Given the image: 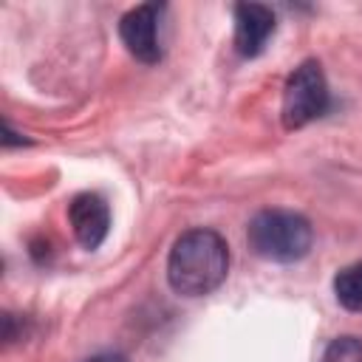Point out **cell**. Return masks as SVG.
I'll list each match as a JSON object with an SVG mask.
<instances>
[{
	"instance_id": "cell-1",
	"label": "cell",
	"mask_w": 362,
	"mask_h": 362,
	"mask_svg": "<svg viewBox=\"0 0 362 362\" xmlns=\"http://www.w3.org/2000/svg\"><path fill=\"white\" fill-rule=\"evenodd\" d=\"M229 274V246L209 226L187 229L167 255V283L181 297L212 294Z\"/></svg>"
},
{
	"instance_id": "cell-2",
	"label": "cell",
	"mask_w": 362,
	"mask_h": 362,
	"mask_svg": "<svg viewBox=\"0 0 362 362\" xmlns=\"http://www.w3.org/2000/svg\"><path fill=\"white\" fill-rule=\"evenodd\" d=\"M249 249L269 263H297L311 252L314 229L305 215L291 209H263L249 221Z\"/></svg>"
},
{
	"instance_id": "cell-3",
	"label": "cell",
	"mask_w": 362,
	"mask_h": 362,
	"mask_svg": "<svg viewBox=\"0 0 362 362\" xmlns=\"http://www.w3.org/2000/svg\"><path fill=\"white\" fill-rule=\"evenodd\" d=\"M328 107H331V90H328L322 65L317 59L300 62L283 85V107H280L283 127L300 130L314 119L325 116Z\"/></svg>"
},
{
	"instance_id": "cell-4",
	"label": "cell",
	"mask_w": 362,
	"mask_h": 362,
	"mask_svg": "<svg viewBox=\"0 0 362 362\" xmlns=\"http://www.w3.org/2000/svg\"><path fill=\"white\" fill-rule=\"evenodd\" d=\"M164 11H167L164 3H141L130 11H124L119 20V37H122L124 48L144 65H156L164 54L161 40H158Z\"/></svg>"
},
{
	"instance_id": "cell-5",
	"label": "cell",
	"mask_w": 362,
	"mask_h": 362,
	"mask_svg": "<svg viewBox=\"0 0 362 362\" xmlns=\"http://www.w3.org/2000/svg\"><path fill=\"white\" fill-rule=\"evenodd\" d=\"M68 221L79 246L93 252L110 232V206L99 192H79L68 204Z\"/></svg>"
},
{
	"instance_id": "cell-6",
	"label": "cell",
	"mask_w": 362,
	"mask_h": 362,
	"mask_svg": "<svg viewBox=\"0 0 362 362\" xmlns=\"http://www.w3.org/2000/svg\"><path fill=\"white\" fill-rule=\"evenodd\" d=\"M277 28V17L263 3H238L235 6V51L246 59L260 57L266 42Z\"/></svg>"
},
{
	"instance_id": "cell-7",
	"label": "cell",
	"mask_w": 362,
	"mask_h": 362,
	"mask_svg": "<svg viewBox=\"0 0 362 362\" xmlns=\"http://www.w3.org/2000/svg\"><path fill=\"white\" fill-rule=\"evenodd\" d=\"M334 297L345 311H362V260L348 263L334 274Z\"/></svg>"
},
{
	"instance_id": "cell-8",
	"label": "cell",
	"mask_w": 362,
	"mask_h": 362,
	"mask_svg": "<svg viewBox=\"0 0 362 362\" xmlns=\"http://www.w3.org/2000/svg\"><path fill=\"white\" fill-rule=\"evenodd\" d=\"M320 362H362V339L354 334H342L331 339L322 351Z\"/></svg>"
},
{
	"instance_id": "cell-9",
	"label": "cell",
	"mask_w": 362,
	"mask_h": 362,
	"mask_svg": "<svg viewBox=\"0 0 362 362\" xmlns=\"http://www.w3.org/2000/svg\"><path fill=\"white\" fill-rule=\"evenodd\" d=\"M82 362H127V356L119 354V351H99V354H93V356L82 359Z\"/></svg>"
},
{
	"instance_id": "cell-10",
	"label": "cell",
	"mask_w": 362,
	"mask_h": 362,
	"mask_svg": "<svg viewBox=\"0 0 362 362\" xmlns=\"http://www.w3.org/2000/svg\"><path fill=\"white\" fill-rule=\"evenodd\" d=\"M11 144H28V139H23L20 133H14L11 124L3 122V147H11Z\"/></svg>"
}]
</instances>
